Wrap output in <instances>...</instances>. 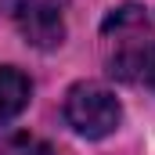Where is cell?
Listing matches in <instances>:
<instances>
[{
  "label": "cell",
  "instance_id": "obj_1",
  "mask_svg": "<svg viewBox=\"0 0 155 155\" xmlns=\"http://www.w3.org/2000/svg\"><path fill=\"white\" fill-rule=\"evenodd\" d=\"M105 36V65L108 72L130 87L155 90V25L141 7H119L101 25Z\"/></svg>",
  "mask_w": 155,
  "mask_h": 155
},
{
  "label": "cell",
  "instance_id": "obj_2",
  "mask_svg": "<svg viewBox=\"0 0 155 155\" xmlns=\"http://www.w3.org/2000/svg\"><path fill=\"white\" fill-rule=\"evenodd\" d=\"M65 119L87 141H101L108 134H116L123 123V108H119L116 94L101 83H76L65 94Z\"/></svg>",
  "mask_w": 155,
  "mask_h": 155
},
{
  "label": "cell",
  "instance_id": "obj_3",
  "mask_svg": "<svg viewBox=\"0 0 155 155\" xmlns=\"http://www.w3.org/2000/svg\"><path fill=\"white\" fill-rule=\"evenodd\" d=\"M65 7L69 0H11L7 15L29 47L54 51L65 40Z\"/></svg>",
  "mask_w": 155,
  "mask_h": 155
},
{
  "label": "cell",
  "instance_id": "obj_4",
  "mask_svg": "<svg viewBox=\"0 0 155 155\" xmlns=\"http://www.w3.org/2000/svg\"><path fill=\"white\" fill-rule=\"evenodd\" d=\"M29 97H33L29 76L18 72V69H11V65H4L0 69V126L11 123L15 116H22L25 105H29Z\"/></svg>",
  "mask_w": 155,
  "mask_h": 155
},
{
  "label": "cell",
  "instance_id": "obj_5",
  "mask_svg": "<svg viewBox=\"0 0 155 155\" xmlns=\"http://www.w3.org/2000/svg\"><path fill=\"white\" fill-rule=\"evenodd\" d=\"M0 155H58V152L36 134H15L0 144Z\"/></svg>",
  "mask_w": 155,
  "mask_h": 155
}]
</instances>
